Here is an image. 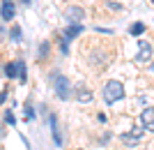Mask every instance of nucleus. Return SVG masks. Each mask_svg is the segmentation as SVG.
<instances>
[{
  "label": "nucleus",
  "mask_w": 154,
  "mask_h": 150,
  "mask_svg": "<svg viewBox=\"0 0 154 150\" xmlns=\"http://www.w3.org/2000/svg\"><path fill=\"white\" fill-rule=\"evenodd\" d=\"M9 37H12L14 42H21V28H19V26H14L12 30H9Z\"/></svg>",
  "instance_id": "nucleus-16"
},
{
  "label": "nucleus",
  "mask_w": 154,
  "mask_h": 150,
  "mask_svg": "<svg viewBox=\"0 0 154 150\" xmlns=\"http://www.w3.org/2000/svg\"><path fill=\"white\" fill-rule=\"evenodd\" d=\"M30 2H32V0H23V5H30Z\"/></svg>",
  "instance_id": "nucleus-21"
},
{
  "label": "nucleus",
  "mask_w": 154,
  "mask_h": 150,
  "mask_svg": "<svg viewBox=\"0 0 154 150\" xmlns=\"http://www.w3.org/2000/svg\"><path fill=\"white\" fill-rule=\"evenodd\" d=\"M149 2H154V0H149Z\"/></svg>",
  "instance_id": "nucleus-23"
},
{
  "label": "nucleus",
  "mask_w": 154,
  "mask_h": 150,
  "mask_svg": "<svg viewBox=\"0 0 154 150\" xmlns=\"http://www.w3.org/2000/svg\"><path fill=\"white\" fill-rule=\"evenodd\" d=\"M53 85H55L58 99H69L71 97V83L64 74H55V76H53Z\"/></svg>",
  "instance_id": "nucleus-2"
},
{
  "label": "nucleus",
  "mask_w": 154,
  "mask_h": 150,
  "mask_svg": "<svg viewBox=\"0 0 154 150\" xmlns=\"http://www.w3.org/2000/svg\"><path fill=\"white\" fill-rule=\"evenodd\" d=\"M51 134H53L55 145H62V136H60V132H58V118L55 116H51Z\"/></svg>",
  "instance_id": "nucleus-9"
},
{
  "label": "nucleus",
  "mask_w": 154,
  "mask_h": 150,
  "mask_svg": "<svg viewBox=\"0 0 154 150\" xmlns=\"http://www.w3.org/2000/svg\"><path fill=\"white\" fill-rule=\"evenodd\" d=\"M106 5H108L110 9H115V12H120V9H122V5H117V2H106Z\"/></svg>",
  "instance_id": "nucleus-18"
},
{
  "label": "nucleus",
  "mask_w": 154,
  "mask_h": 150,
  "mask_svg": "<svg viewBox=\"0 0 154 150\" xmlns=\"http://www.w3.org/2000/svg\"><path fill=\"white\" fill-rule=\"evenodd\" d=\"M64 19L69 21V23H81V21L85 19V9L78 7V5H71V7L64 9Z\"/></svg>",
  "instance_id": "nucleus-3"
},
{
  "label": "nucleus",
  "mask_w": 154,
  "mask_h": 150,
  "mask_svg": "<svg viewBox=\"0 0 154 150\" xmlns=\"http://www.w3.org/2000/svg\"><path fill=\"white\" fill-rule=\"evenodd\" d=\"M58 44H60V51H62V56H67V53H69V46H67V39H64V35H60V37H58Z\"/></svg>",
  "instance_id": "nucleus-15"
},
{
  "label": "nucleus",
  "mask_w": 154,
  "mask_h": 150,
  "mask_svg": "<svg viewBox=\"0 0 154 150\" xmlns=\"http://www.w3.org/2000/svg\"><path fill=\"white\" fill-rule=\"evenodd\" d=\"M152 72H154V65H152Z\"/></svg>",
  "instance_id": "nucleus-22"
},
{
  "label": "nucleus",
  "mask_w": 154,
  "mask_h": 150,
  "mask_svg": "<svg viewBox=\"0 0 154 150\" xmlns=\"http://www.w3.org/2000/svg\"><path fill=\"white\" fill-rule=\"evenodd\" d=\"M5 123H7V125H16V118H14L12 111H7V113H5Z\"/></svg>",
  "instance_id": "nucleus-17"
},
{
  "label": "nucleus",
  "mask_w": 154,
  "mask_h": 150,
  "mask_svg": "<svg viewBox=\"0 0 154 150\" xmlns=\"http://www.w3.org/2000/svg\"><path fill=\"white\" fill-rule=\"evenodd\" d=\"M48 51H51V44H48V42H42V44H39V60L48 58Z\"/></svg>",
  "instance_id": "nucleus-14"
},
{
  "label": "nucleus",
  "mask_w": 154,
  "mask_h": 150,
  "mask_svg": "<svg viewBox=\"0 0 154 150\" xmlns=\"http://www.w3.org/2000/svg\"><path fill=\"white\" fill-rule=\"evenodd\" d=\"M5 99H7V90H2V92H0V104H2Z\"/></svg>",
  "instance_id": "nucleus-19"
},
{
  "label": "nucleus",
  "mask_w": 154,
  "mask_h": 150,
  "mask_svg": "<svg viewBox=\"0 0 154 150\" xmlns=\"http://www.w3.org/2000/svg\"><path fill=\"white\" fill-rule=\"evenodd\" d=\"M5 74H7L9 78H16V76H19V69H16V62H7V65H5Z\"/></svg>",
  "instance_id": "nucleus-13"
},
{
  "label": "nucleus",
  "mask_w": 154,
  "mask_h": 150,
  "mask_svg": "<svg viewBox=\"0 0 154 150\" xmlns=\"http://www.w3.org/2000/svg\"><path fill=\"white\" fill-rule=\"evenodd\" d=\"M143 132L145 129H140V127H134L131 132H127V134H122V141L127 145H136L138 141H140V136H143Z\"/></svg>",
  "instance_id": "nucleus-6"
},
{
  "label": "nucleus",
  "mask_w": 154,
  "mask_h": 150,
  "mask_svg": "<svg viewBox=\"0 0 154 150\" xmlns=\"http://www.w3.org/2000/svg\"><path fill=\"white\" fill-rule=\"evenodd\" d=\"M140 123H143L145 129L154 132V106H147V109L140 113Z\"/></svg>",
  "instance_id": "nucleus-5"
},
{
  "label": "nucleus",
  "mask_w": 154,
  "mask_h": 150,
  "mask_svg": "<svg viewBox=\"0 0 154 150\" xmlns=\"http://www.w3.org/2000/svg\"><path fill=\"white\" fill-rule=\"evenodd\" d=\"M122 97H124V85L120 81H108L103 85V99H106V104H115Z\"/></svg>",
  "instance_id": "nucleus-1"
},
{
  "label": "nucleus",
  "mask_w": 154,
  "mask_h": 150,
  "mask_svg": "<svg viewBox=\"0 0 154 150\" xmlns=\"http://www.w3.org/2000/svg\"><path fill=\"white\" fill-rule=\"evenodd\" d=\"M2 136H5V129H2V127H0V139H2Z\"/></svg>",
  "instance_id": "nucleus-20"
},
{
  "label": "nucleus",
  "mask_w": 154,
  "mask_h": 150,
  "mask_svg": "<svg viewBox=\"0 0 154 150\" xmlns=\"http://www.w3.org/2000/svg\"><path fill=\"white\" fill-rule=\"evenodd\" d=\"M16 69H19V83H26L28 76H26V62L23 60H16Z\"/></svg>",
  "instance_id": "nucleus-11"
},
{
  "label": "nucleus",
  "mask_w": 154,
  "mask_h": 150,
  "mask_svg": "<svg viewBox=\"0 0 154 150\" xmlns=\"http://www.w3.org/2000/svg\"><path fill=\"white\" fill-rule=\"evenodd\" d=\"M76 99H78V102H83V104H88V102H92V92L85 90V88H81L78 95H76Z\"/></svg>",
  "instance_id": "nucleus-12"
},
{
  "label": "nucleus",
  "mask_w": 154,
  "mask_h": 150,
  "mask_svg": "<svg viewBox=\"0 0 154 150\" xmlns=\"http://www.w3.org/2000/svg\"><path fill=\"white\" fill-rule=\"evenodd\" d=\"M14 16H16V2H14V0H2V2H0V19L12 21Z\"/></svg>",
  "instance_id": "nucleus-4"
},
{
  "label": "nucleus",
  "mask_w": 154,
  "mask_h": 150,
  "mask_svg": "<svg viewBox=\"0 0 154 150\" xmlns=\"http://www.w3.org/2000/svg\"><path fill=\"white\" fill-rule=\"evenodd\" d=\"M83 30H85V28L81 26V23H69V26L64 28V33H62V35H64V39H67V42H71V39H76L78 35L83 33Z\"/></svg>",
  "instance_id": "nucleus-8"
},
{
  "label": "nucleus",
  "mask_w": 154,
  "mask_h": 150,
  "mask_svg": "<svg viewBox=\"0 0 154 150\" xmlns=\"http://www.w3.org/2000/svg\"><path fill=\"white\" fill-rule=\"evenodd\" d=\"M129 33L134 35V37H140V35L145 33V23H143V21H136V23H131V28H129Z\"/></svg>",
  "instance_id": "nucleus-10"
},
{
  "label": "nucleus",
  "mask_w": 154,
  "mask_h": 150,
  "mask_svg": "<svg viewBox=\"0 0 154 150\" xmlns=\"http://www.w3.org/2000/svg\"><path fill=\"white\" fill-rule=\"evenodd\" d=\"M149 58H152V46L147 42H138V56H136V60L138 62H147Z\"/></svg>",
  "instance_id": "nucleus-7"
}]
</instances>
